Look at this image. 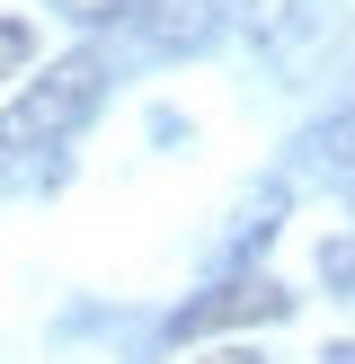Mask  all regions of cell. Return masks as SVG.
Listing matches in <instances>:
<instances>
[{"label":"cell","instance_id":"1","mask_svg":"<svg viewBox=\"0 0 355 364\" xmlns=\"http://www.w3.org/2000/svg\"><path fill=\"white\" fill-rule=\"evenodd\" d=\"M106 98V63L98 53H62V63H45V80H27L9 107H0V151H45V142H62L71 124H89Z\"/></svg>","mask_w":355,"mask_h":364},{"label":"cell","instance_id":"2","mask_svg":"<svg viewBox=\"0 0 355 364\" xmlns=\"http://www.w3.org/2000/svg\"><path fill=\"white\" fill-rule=\"evenodd\" d=\"M293 311V294L266 276H222L213 294H195L187 311L169 320V338H213V329H248V320H284Z\"/></svg>","mask_w":355,"mask_h":364},{"label":"cell","instance_id":"3","mask_svg":"<svg viewBox=\"0 0 355 364\" xmlns=\"http://www.w3.org/2000/svg\"><path fill=\"white\" fill-rule=\"evenodd\" d=\"M275 223H284V187H258V196L240 205V223H231V258H240V249H258Z\"/></svg>","mask_w":355,"mask_h":364},{"label":"cell","instance_id":"4","mask_svg":"<svg viewBox=\"0 0 355 364\" xmlns=\"http://www.w3.org/2000/svg\"><path fill=\"white\" fill-rule=\"evenodd\" d=\"M311 151H320V160H329V169H337V178H355V98H346V107H337V116H329V124H320V142H311Z\"/></svg>","mask_w":355,"mask_h":364},{"label":"cell","instance_id":"5","mask_svg":"<svg viewBox=\"0 0 355 364\" xmlns=\"http://www.w3.org/2000/svg\"><path fill=\"white\" fill-rule=\"evenodd\" d=\"M62 18H80V27H124V18H142L151 0H53Z\"/></svg>","mask_w":355,"mask_h":364},{"label":"cell","instance_id":"6","mask_svg":"<svg viewBox=\"0 0 355 364\" xmlns=\"http://www.w3.org/2000/svg\"><path fill=\"white\" fill-rule=\"evenodd\" d=\"M27 63H36V27L27 18H0V80H18Z\"/></svg>","mask_w":355,"mask_h":364},{"label":"cell","instance_id":"7","mask_svg":"<svg viewBox=\"0 0 355 364\" xmlns=\"http://www.w3.org/2000/svg\"><path fill=\"white\" fill-rule=\"evenodd\" d=\"M320 276H329L337 294H355V240H329V249H320Z\"/></svg>","mask_w":355,"mask_h":364},{"label":"cell","instance_id":"8","mask_svg":"<svg viewBox=\"0 0 355 364\" xmlns=\"http://www.w3.org/2000/svg\"><path fill=\"white\" fill-rule=\"evenodd\" d=\"M204 364H266L258 347H222V355H204Z\"/></svg>","mask_w":355,"mask_h":364},{"label":"cell","instance_id":"9","mask_svg":"<svg viewBox=\"0 0 355 364\" xmlns=\"http://www.w3.org/2000/svg\"><path fill=\"white\" fill-rule=\"evenodd\" d=\"M320 364H355V347H329V355H320Z\"/></svg>","mask_w":355,"mask_h":364}]
</instances>
